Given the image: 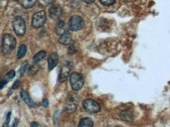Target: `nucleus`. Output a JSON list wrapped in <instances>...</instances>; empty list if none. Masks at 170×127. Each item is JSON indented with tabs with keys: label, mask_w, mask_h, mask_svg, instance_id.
<instances>
[{
	"label": "nucleus",
	"mask_w": 170,
	"mask_h": 127,
	"mask_svg": "<svg viewBox=\"0 0 170 127\" xmlns=\"http://www.w3.org/2000/svg\"><path fill=\"white\" fill-rule=\"evenodd\" d=\"M45 57H46V52L45 51H40L39 53H37L36 55L34 56L33 61H34V63H39L40 61H42Z\"/></svg>",
	"instance_id": "16"
},
{
	"label": "nucleus",
	"mask_w": 170,
	"mask_h": 127,
	"mask_svg": "<svg viewBox=\"0 0 170 127\" xmlns=\"http://www.w3.org/2000/svg\"><path fill=\"white\" fill-rule=\"evenodd\" d=\"M100 2L102 4V5L109 6V5H113V4L116 2V0H100Z\"/></svg>",
	"instance_id": "17"
},
{
	"label": "nucleus",
	"mask_w": 170,
	"mask_h": 127,
	"mask_svg": "<svg viewBox=\"0 0 170 127\" xmlns=\"http://www.w3.org/2000/svg\"><path fill=\"white\" fill-rule=\"evenodd\" d=\"M49 15L51 19H58L62 15V8L59 5H52L49 9Z\"/></svg>",
	"instance_id": "9"
},
{
	"label": "nucleus",
	"mask_w": 170,
	"mask_h": 127,
	"mask_svg": "<svg viewBox=\"0 0 170 127\" xmlns=\"http://www.w3.org/2000/svg\"><path fill=\"white\" fill-rule=\"evenodd\" d=\"M31 127H40V126L38 125L37 122H32L31 123Z\"/></svg>",
	"instance_id": "26"
},
{
	"label": "nucleus",
	"mask_w": 170,
	"mask_h": 127,
	"mask_svg": "<svg viewBox=\"0 0 170 127\" xmlns=\"http://www.w3.org/2000/svg\"><path fill=\"white\" fill-rule=\"evenodd\" d=\"M42 105L44 106V107H48V105H49L48 98H44V99H43V101H42Z\"/></svg>",
	"instance_id": "20"
},
{
	"label": "nucleus",
	"mask_w": 170,
	"mask_h": 127,
	"mask_svg": "<svg viewBox=\"0 0 170 127\" xmlns=\"http://www.w3.org/2000/svg\"><path fill=\"white\" fill-rule=\"evenodd\" d=\"M6 82H7V79H4V81H2L1 85H0V89H3V87H4V85H6Z\"/></svg>",
	"instance_id": "24"
},
{
	"label": "nucleus",
	"mask_w": 170,
	"mask_h": 127,
	"mask_svg": "<svg viewBox=\"0 0 170 127\" xmlns=\"http://www.w3.org/2000/svg\"><path fill=\"white\" fill-rule=\"evenodd\" d=\"M45 22H46V12L44 10H41L36 12L33 15L31 24H32L34 28H40L44 25Z\"/></svg>",
	"instance_id": "4"
},
{
	"label": "nucleus",
	"mask_w": 170,
	"mask_h": 127,
	"mask_svg": "<svg viewBox=\"0 0 170 127\" xmlns=\"http://www.w3.org/2000/svg\"><path fill=\"white\" fill-rule=\"evenodd\" d=\"M83 106H84V109L90 113H98L101 111V105L92 98H88L84 100Z\"/></svg>",
	"instance_id": "3"
},
{
	"label": "nucleus",
	"mask_w": 170,
	"mask_h": 127,
	"mask_svg": "<svg viewBox=\"0 0 170 127\" xmlns=\"http://www.w3.org/2000/svg\"><path fill=\"white\" fill-rule=\"evenodd\" d=\"M43 2H44L45 4H51V3H53L55 0H42Z\"/></svg>",
	"instance_id": "23"
},
{
	"label": "nucleus",
	"mask_w": 170,
	"mask_h": 127,
	"mask_svg": "<svg viewBox=\"0 0 170 127\" xmlns=\"http://www.w3.org/2000/svg\"><path fill=\"white\" fill-rule=\"evenodd\" d=\"M19 85H20V81H17V82H15L14 85H13V86H12V89H18Z\"/></svg>",
	"instance_id": "21"
},
{
	"label": "nucleus",
	"mask_w": 170,
	"mask_h": 127,
	"mask_svg": "<svg viewBox=\"0 0 170 127\" xmlns=\"http://www.w3.org/2000/svg\"><path fill=\"white\" fill-rule=\"evenodd\" d=\"M17 124H18V119H16V120L14 121V123H13L12 127H17Z\"/></svg>",
	"instance_id": "27"
},
{
	"label": "nucleus",
	"mask_w": 170,
	"mask_h": 127,
	"mask_svg": "<svg viewBox=\"0 0 170 127\" xmlns=\"http://www.w3.org/2000/svg\"><path fill=\"white\" fill-rule=\"evenodd\" d=\"M74 46H71L70 47V49H69V54H71V53H74V52H76V50L74 49Z\"/></svg>",
	"instance_id": "25"
},
{
	"label": "nucleus",
	"mask_w": 170,
	"mask_h": 127,
	"mask_svg": "<svg viewBox=\"0 0 170 127\" xmlns=\"http://www.w3.org/2000/svg\"><path fill=\"white\" fill-rule=\"evenodd\" d=\"M13 29L18 36H23L26 32V23L24 19L21 17H17L13 21Z\"/></svg>",
	"instance_id": "7"
},
{
	"label": "nucleus",
	"mask_w": 170,
	"mask_h": 127,
	"mask_svg": "<svg viewBox=\"0 0 170 127\" xmlns=\"http://www.w3.org/2000/svg\"><path fill=\"white\" fill-rule=\"evenodd\" d=\"M15 77V71H8V73L6 74V77H5V78L7 79V81H9V79H12L13 78Z\"/></svg>",
	"instance_id": "19"
},
{
	"label": "nucleus",
	"mask_w": 170,
	"mask_h": 127,
	"mask_svg": "<svg viewBox=\"0 0 170 127\" xmlns=\"http://www.w3.org/2000/svg\"><path fill=\"white\" fill-rule=\"evenodd\" d=\"M84 1L86 2V3H93L94 0H84Z\"/></svg>",
	"instance_id": "28"
},
{
	"label": "nucleus",
	"mask_w": 170,
	"mask_h": 127,
	"mask_svg": "<svg viewBox=\"0 0 170 127\" xmlns=\"http://www.w3.org/2000/svg\"><path fill=\"white\" fill-rule=\"evenodd\" d=\"M59 62V56L57 53H52L48 57V69L49 71H52L55 67L58 65Z\"/></svg>",
	"instance_id": "10"
},
{
	"label": "nucleus",
	"mask_w": 170,
	"mask_h": 127,
	"mask_svg": "<svg viewBox=\"0 0 170 127\" xmlns=\"http://www.w3.org/2000/svg\"><path fill=\"white\" fill-rule=\"evenodd\" d=\"M69 28L72 31H78L84 26V20L79 15H74L69 20Z\"/></svg>",
	"instance_id": "5"
},
{
	"label": "nucleus",
	"mask_w": 170,
	"mask_h": 127,
	"mask_svg": "<svg viewBox=\"0 0 170 127\" xmlns=\"http://www.w3.org/2000/svg\"><path fill=\"white\" fill-rule=\"evenodd\" d=\"M69 79H70L71 87L75 91L80 90L83 87V85H84V78L79 73H72L69 77Z\"/></svg>",
	"instance_id": "2"
},
{
	"label": "nucleus",
	"mask_w": 170,
	"mask_h": 127,
	"mask_svg": "<svg viewBox=\"0 0 170 127\" xmlns=\"http://www.w3.org/2000/svg\"><path fill=\"white\" fill-rule=\"evenodd\" d=\"M94 121L90 117H85L80 120L78 124V127H93Z\"/></svg>",
	"instance_id": "13"
},
{
	"label": "nucleus",
	"mask_w": 170,
	"mask_h": 127,
	"mask_svg": "<svg viewBox=\"0 0 170 127\" xmlns=\"http://www.w3.org/2000/svg\"><path fill=\"white\" fill-rule=\"evenodd\" d=\"M71 65L68 66H64L61 69L60 74H59V82H64L68 77L71 75Z\"/></svg>",
	"instance_id": "8"
},
{
	"label": "nucleus",
	"mask_w": 170,
	"mask_h": 127,
	"mask_svg": "<svg viewBox=\"0 0 170 127\" xmlns=\"http://www.w3.org/2000/svg\"><path fill=\"white\" fill-rule=\"evenodd\" d=\"M59 42L62 45H70L72 43V35L68 32H65L64 34H62L59 38Z\"/></svg>",
	"instance_id": "12"
},
{
	"label": "nucleus",
	"mask_w": 170,
	"mask_h": 127,
	"mask_svg": "<svg viewBox=\"0 0 170 127\" xmlns=\"http://www.w3.org/2000/svg\"><path fill=\"white\" fill-rule=\"evenodd\" d=\"M10 116H11V112L9 111L8 114H7V117H6V121H5V122H7V123L10 122Z\"/></svg>",
	"instance_id": "22"
},
{
	"label": "nucleus",
	"mask_w": 170,
	"mask_h": 127,
	"mask_svg": "<svg viewBox=\"0 0 170 127\" xmlns=\"http://www.w3.org/2000/svg\"><path fill=\"white\" fill-rule=\"evenodd\" d=\"M78 103H79V97L76 94L69 95V97L67 98V101H66V111L68 113H73L77 109Z\"/></svg>",
	"instance_id": "6"
},
{
	"label": "nucleus",
	"mask_w": 170,
	"mask_h": 127,
	"mask_svg": "<svg viewBox=\"0 0 170 127\" xmlns=\"http://www.w3.org/2000/svg\"><path fill=\"white\" fill-rule=\"evenodd\" d=\"M15 47H16V40H15L14 36L11 34H4L2 37V52L4 55H8L12 52Z\"/></svg>",
	"instance_id": "1"
},
{
	"label": "nucleus",
	"mask_w": 170,
	"mask_h": 127,
	"mask_svg": "<svg viewBox=\"0 0 170 127\" xmlns=\"http://www.w3.org/2000/svg\"><path fill=\"white\" fill-rule=\"evenodd\" d=\"M26 52H27V47H26L25 45H21L20 47H19L18 51H17V56H16V58H17L18 60H19V59H22V58L25 56Z\"/></svg>",
	"instance_id": "15"
},
{
	"label": "nucleus",
	"mask_w": 170,
	"mask_h": 127,
	"mask_svg": "<svg viewBox=\"0 0 170 127\" xmlns=\"http://www.w3.org/2000/svg\"><path fill=\"white\" fill-rule=\"evenodd\" d=\"M116 127H120V126H116Z\"/></svg>",
	"instance_id": "31"
},
{
	"label": "nucleus",
	"mask_w": 170,
	"mask_h": 127,
	"mask_svg": "<svg viewBox=\"0 0 170 127\" xmlns=\"http://www.w3.org/2000/svg\"><path fill=\"white\" fill-rule=\"evenodd\" d=\"M40 127H45V126H40Z\"/></svg>",
	"instance_id": "30"
},
{
	"label": "nucleus",
	"mask_w": 170,
	"mask_h": 127,
	"mask_svg": "<svg viewBox=\"0 0 170 127\" xmlns=\"http://www.w3.org/2000/svg\"><path fill=\"white\" fill-rule=\"evenodd\" d=\"M20 95H21V98L23 99V101H24L26 104H28L29 106H32V107H36L37 105L35 104V102L32 100V98L30 97V95L28 94L26 90H21L20 93Z\"/></svg>",
	"instance_id": "11"
},
{
	"label": "nucleus",
	"mask_w": 170,
	"mask_h": 127,
	"mask_svg": "<svg viewBox=\"0 0 170 127\" xmlns=\"http://www.w3.org/2000/svg\"><path fill=\"white\" fill-rule=\"evenodd\" d=\"M2 127H9V123H7V122H5L4 124L2 125Z\"/></svg>",
	"instance_id": "29"
},
{
	"label": "nucleus",
	"mask_w": 170,
	"mask_h": 127,
	"mask_svg": "<svg viewBox=\"0 0 170 127\" xmlns=\"http://www.w3.org/2000/svg\"><path fill=\"white\" fill-rule=\"evenodd\" d=\"M19 1H20L22 7L26 8V9H29V8H32L36 4L37 0H19Z\"/></svg>",
	"instance_id": "14"
},
{
	"label": "nucleus",
	"mask_w": 170,
	"mask_h": 127,
	"mask_svg": "<svg viewBox=\"0 0 170 127\" xmlns=\"http://www.w3.org/2000/svg\"><path fill=\"white\" fill-rule=\"evenodd\" d=\"M27 66H28V62H25L24 64H23V65L21 66V67H20V70H19V71H20V75H23L25 74V71H26V67H27Z\"/></svg>",
	"instance_id": "18"
}]
</instances>
